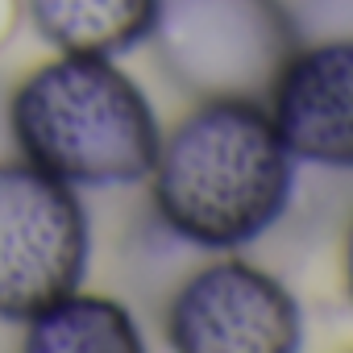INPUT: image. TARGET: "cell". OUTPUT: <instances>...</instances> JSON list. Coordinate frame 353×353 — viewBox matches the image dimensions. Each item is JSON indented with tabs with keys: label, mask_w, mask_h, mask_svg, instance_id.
Listing matches in <instances>:
<instances>
[{
	"label": "cell",
	"mask_w": 353,
	"mask_h": 353,
	"mask_svg": "<svg viewBox=\"0 0 353 353\" xmlns=\"http://www.w3.org/2000/svg\"><path fill=\"white\" fill-rule=\"evenodd\" d=\"M345 274H349V295H353V229H349V245H345Z\"/></svg>",
	"instance_id": "30bf717a"
},
{
	"label": "cell",
	"mask_w": 353,
	"mask_h": 353,
	"mask_svg": "<svg viewBox=\"0 0 353 353\" xmlns=\"http://www.w3.org/2000/svg\"><path fill=\"white\" fill-rule=\"evenodd\" d=\"M266 100L291 158L353 170V38L291 50Z\"/></svg>",
	"instance_id": "8992f818"
},
{
	"label": "cell",
	"mask_w": 353,
	"mask_h": 353,
	"mask_svg": "<svg viewBox=\"0 0 353 353\" xmlns=\"http://www.w3.org/2000/svg\"><path fill=\"white\" fill-rule=\"evenodd\" d=\"M295 38L279 0H158L150 34L174 83L200 100H266Z\"/></svg>",
	"instance_id": "3957f363"
},
{
	"label": "cell",
	"mask_w": 353,
	"mask_h": 353,
	"mask_svg": "<svg viewBox=\"0 0 353 353\" xmlns=\"http://www.w3.org/2000/svg\"><path fill=\"white\" fill-rule=\"evenodd\" d=\"M92 225L79 188L26 158L0 162V320L26 324L83 287Z\"/></svg>",
	"instance_id": "277c9868"
},
{
	"label": "cell",
	"mask_w": 353,
	"mask_h": 353,
	"mask_svg": "<svg viewBox=\"0 0 353 353\" xmlns=\"http://www.w3.org/2000/svg\"><path fill=\"white\" fill-rule=\"evenodd\" d=\"M21 328H26L21 332L26 353H137L141 349V328L133 312L83 287L46 303Z\"/></svg>",
	"instance_id": "ba28073f"
},
{
	"label": "cell",
	"mask_w": 353,
	"mask_h": 353,
	"mask_svg": "<svg viewBox=\"0 0 353 353\" xmlns=\"http://www.w3.org/2000/svg\"><path fill=\"white\" fill-rule=\"evenodd\" d=\"M166 341L179 353H295L303 345V316L279 279L225 258L174 291Z\"/></svg>",
	"instance_id": "5b68a950"
},
{
	"label": "cell",
	"mask_w": 353,
	"mask_h": 353,
	"mask_svg": "<svg viewBox=\"0 0 353 353\" xmlns=\"http://www.w3.org/2000/svg\"><path fill=\"white\" fill-rule=\"evenodd\" d=\"M21 13L59 54L117 59L150 42L158 0H21Z\"/></svg>",
	"instance_id": "52a82bcc"
},
{
	"label": "cell",
	"mask_w": 353,
	"mask_h": 353,
	"mask_svg": "<svg viewBox=\"0 0 353 353\" xmlns=\"http://www.w3.org/2000/svg\"><path fill=\"white\" fill-rule=\"evenodd\" d=\"M9 133L26 162L71 188H121L150 174L158 117L145 92L112 63L59 54L9 96Z\"/></svg>",
	"instance_id": "7a4b0ae2"
},
{
	"label": "cell",
	"mask_w": 353,
	"mask_h": 353,
	"mask_svg": "<svg viewBox=\"0 0 353 353\" xmlns=\"http://www.w3.org/2000/svg\"><path fill=\"white\" fill-rule=\"evenodd\" d=\"M158 221L192 245L237 250L287 208L295 158L262 100H204L162 141L150 166Z\"/></svg>",
	"instance_id": "6da1fadb"
},
{
	"label": "cell",
	"mask_w": 353,
	"mask_h": 353,
	"mask_svg": "<svg viewBox=\"0 0 353 353\" xmlns=\"http://www.w3.org/2000/svg\"><path fill=\"white\" fill-rule=\"evenodd\" d=\"M17 17H21V0H0V42L13 34Z\"/></svg>",
	"instance_id": "9c48e42d"
}]
</instances>
